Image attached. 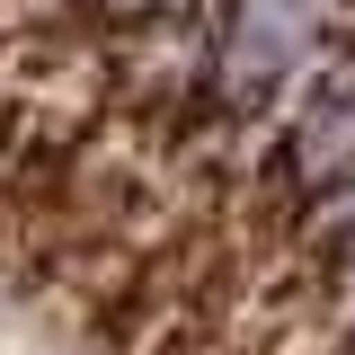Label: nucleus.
<instances>
[{
    "mask_svg": "<svg viewBox=\"0 0 355 355\" xmlns=\"http://www.w3.org/2000/svg\"><path fill=\"white\" fill-rule=\"evenodd\" d=\"M116 9H160V0H116Z\"/></svg>",
    "mask_w": 355,
    "mask_h": 355,
    "instance_id": "obj_3",
    "label": "nucleus"
},
{
    "mask_svg": "<svg viewBox=\"0 0 355 355\" xmlns=\"http://www.w3.org/2000/svg\"><path fill=\"white\" fill-rule=\"evenodd\" d=\"M329 0H240L231 18V80H275L320 44Z\"/></svg>",
    "mask_w": 355,
    "mask_h": 355,
    "instance_id": "obj_1",
    "label": "nucleus"
},
{
    "mask_svg": "<svg viewBox=\"0 0 355 355\" xmlns=\"http://www.w3.org/2000/svg\"><path fill=\"white\" fill-rule=\"evenodd\" d=\"M151 355H196V338H187V329H169V338H160Z\"/></svg>",
    "mask_w": 355,
    "mask_h": 355,
    "instance_id": "obj_2",
    "label": "nucleus"
}]
</instances>
